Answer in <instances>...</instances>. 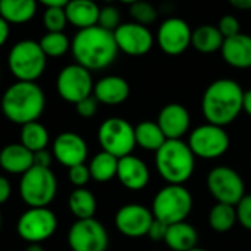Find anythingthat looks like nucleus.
<instances>
[{"label": "nucleus", "mask_w": 251, "mask_h": 251, "mask_svg": "<svg viewBox=\"0 0 251 251\" xmlns=\"http://www.w3.org/2000/svg\"><path fill=\"white\" fill-rule=\"evenodd\" d=\"M98 141L102 151L112 154L118 160L132 155L136 148L135 127L121 117L106 118L98 130Z\"/></svg>", "instance_id": "0eeeda50"}, {"label": "nucleus", "mask_w": 251, "mask_h": 251, "mask_svg": "<svg viewBox=\"0 0 251 251\" xmlns=\"http://www.w3.org/2000/svg\"><path fill=\"white\" fill-rule=\"evenodd\" d=\"M164 242L173 251H189L197 248L198 232L188 222L175 223L169 226Z\"/></svg>", "instance_id": "393cba45"}, {"label": "nucleus", "mask_w": 251, "mask_h": 251, "mask_svg": "<svg viewBox=\"0 0 251 251\" xmlns=\"http://www.w3.org/2000/svg\"><path fill=\"white\" fill-rule=\"evenodd\" d=\"M0 229H2V214H0Z\"/></svg>", "instance_id": "3c124183"}, {"label": "nucleus", "mask_w": 251, "mask_h": 251, "mask_svg": "<svg viewBox=\"0 0 251 251\" xmlns=\"http://www.w3.org/2000/svg\"><path fill=\"white\" fill-rule=\"evenodd\" d=\"M129 14L133 20V23H138V24H142V25H150L152 23H155L157 17H158V12H157V8L147 2V0H141V2H136L130 6L129 9Z\"/></svg>", "instance_id": "473e14b6"}, {"label": "nucleus", "mask_w": 251, "mask_h": 251, "mask_svg": "<svg viewBox=\"0 0 251 251\" xmlns=\"http://www.w3.org/2000/svg\"><path fill=\"white\" fill-rule=\"evenodd\" d=\"M217 28L225 39L233 37L241 33V24L233 15H223L217 24Z\"/></svg>", "instance_id": "4c0bfd02"}, {"label": "nucleus", "mask_w": 251, "mask_h": 251, "mask_svg": "<svg viewBox=\"0 0 251 251\" xmlns=\"http://www.w3.org/2000/svg\"><path fill=\"white\" fill-rule=\"evenodd\" d=\"M117 179L124 188L130 191H141L150 183L151 173L145 161H142L139 157L127 155L118 161Z\"/></svg>", "instance_id": "6ab92c4d"}, {"label": "nucleus", "mask_w": 251, "mask_h": 251, "mask_svg": "<svg viewBox=\"0 0 251 251\" xmlns=\"http://www.w3.org/2000/svg\"><path fill=\"white\" fill-rule=\"evenodd\" d=\"M235 208L239 225L244 229L251 230V195H244L242 200L235 205Z\"/></svg>", "instance_id": "c9c22d12"}, {"label": "nucleus", "mask_w": 251, "mask_h": 251, "mask_svg": "<svg viewBox=\"0 0 251 251\" xmlns=\"http://www.w3.org/2000/svg\"><path fill=\"white\" fill-rule=\"evenodd\" d=\"M118 2H121V3H124V5L132 6V5H133V3H136V2H141V0H118Z\"/></svg>", "instance_id": "09e8293b"}, {"label": "nucleus", "mask_w": 251, "mask_h": 251, "mask_svg": "<svg viewBox=\"0 0 251 251\" xmlns=\"http://www.w3.org/2000/svg\"><path fill=\"white\" fill-rule=\"evenodd\" d=\"M189 251H205V250H202V248H198V247H197V248H194V250H189Z\"/></svg>", "instance_id": "8fccbe9b"}, {"label": "nucleus", "mask_w": 251, "mask_h": 251, "mask_svg": "<svg viewBox=\"0 0 251 251\" xmlns=\"http://www.w3.org/2000/svg\"><path fill=\"white\" fill-rule=\"evenodd\" d=\"M52 154L62 166L71 169L74 166L84 164L89 150L86 141L80 135L74 132H64L56 136Z\"/></svg>", "instance_id": "f3484780"}, {"label": "nucleus", "mask_w": 251, "mask_h": 251, "mask_svg": "<svg viewBox=\"0 0 251 251\" xmlns=\"http://www.w3.org/2000/svg\"><path fill=\"white\" fill-rule=\"evenodd\" d=\"M118 161L120 160L109 152H105V151L98 152L89 164L92 179L96 182L105 183V182H109L111 179L117 177Z\"/></svg>", "instance_id": "cd10ccee"}, {"label": "nucleus", "mask_w": 251, "mask_h": 251, "mask_svg": "<svg viewBox=\"0 0 251 251\" xmlns=\"http://www.w3.org/2000/svg\"><path fill=\"white\" fill-rule=\"evenodd\" d=\"M58 180L50 169L33 166L23 175L20 194L28 207H48L56 197Z\"/></svg>", "instance_id": "6e6552de"}, {"label": "nucleus", "mask_w": 251, "mask_h": 251, "mask_svg": "<svg viewBox=\"0 0 251 251\" xmlns=\"http://www.w3.org/2000/svg\"><path fill=\"white\" fill-rule=\"evenodd\" d=\"M68 179L75 188H84L87 182L92 179L89 166L86 164H78L71 169H68Z\"/></svg>", "instance_id": "e433bc0d"}, {"label": "nucleus", "mask_w": 251, "mask_h": 251, "mask_svg": "<svg viewBox=\"0 0 251 251\" xmlns=\"http://www.w3.org/2000/svg\"><path fill=\"white\" fill-rule=\"evenodd\" d=\"M37 12V0H0V17L9 24H27Z\"/></svg>", "instance_id": "b1692460"}, {"label": "nucleus", "mask_w": 251, "mask_h": 251, "mask_svg": "<svg viewBox=\"0 0 251 251\" xmlns=\"http://www.w3.org/2000/svg\"><path fill=\"white\" fill-rule=\"evenodd\" d=\"M136 147L157 152L167 141L157 121H142L135 127Z\"/></svg>", "instance_id": "bb28decb"}, {"label": "nucleus", "mask_w": 251, "mask_h": 251, "mask_svg": "<svg viewBox=\"0 0 251 251\" xmlns=\"http://www.w3.org/2000/svg\"><path fill=\"white\" fill-rule=\"evenodd\" d=\"M220 53L223 61L232 68H251V36L239 33L233 37L225 39Z\"/></svg>", "instance_id": "aec40b11"}, {"label": "nucleus", "mask_w": 251, "mask_h": 251, "mask_svg": "<svg viewBox=\"0 0 251 251\" xmlns=\"http://www.w3.org/2000/svg\"><path fill=\"white\" fill-rule=\"evenodd\" d=\"M114 37L118 50L129 56H144L154 46V36L147 25L138 23H123L115 31Z\"/></svg>", "instance_id": "4468645a"}, {"label": "nucleus", "mask_w": 251, "mask_h": 251, "mask_svg": "<svg viewBox=\"0 0 251 251\" xmlns=\"http://www.w3.org/2000/svg\"><path fill=\"white\" fill-rule=\"evenodd\" d=\"M188 145L197 158L214 160L229 150L230 139L223 127L205 123L191 132Z\"/></svg>", "instance_id": "1a4fd4ad"}, {"label": "nucleus", "mask_w": 251, "mask_h": 251, "mask_svg": "<svg viewBox=\"0 0 251 251\" xmlns=\"http://www.w3.org/2000/svg\"><path fill=\"white\" fill-rule=\"evenodd\" d=\"M242 111L251 117V89L244 92V99H242Z\"/></svg>", "instance_id": "49530a36"}, {"label": "nucleus", "mask_w": 251, "mask_h": 251, "mask_svg": "<svg viewBox=\"0 0 251 251\" xmlns=\"http://www.w3.org/2000/svg\"><path fill=\"white\" fill-rule=\"evenodd\" d=\"M71 52L75 64L92 73L108 68L115 61L120 50L114 33L95 25L77 31L71 42Z\"/></svg>", "instance_id": "f257e3e1"}, {"label": "nucleus", "mask_w": 251, "mask_h": 251, "mask_svg": "<svg viewBox=\"0 0 251 251\" xmlns=\"http://www.w3.org/2000/svg\"><path fill=\"white\" fill-rule=\"evenodd\" d=\"M121 15H120V11L115 8V6H103L100 8V12H99V23L98 25L108 30V31H115L120 25H121Z\"/></svg>", "instance_id": "f704fd0d"}, {"label": "nucleus", "mask_w": 251, "mask_h": 251, "mask_svg": "<svg viewBox=\"0 0 251 251\" xmlns=\"http://www.w3.org/2000/svg\"><path fill=\"white\" fill-rule=\"evenodd\" d=\"M67 14L68 24L78 30H86L98 25L100 8L95 0H70L64 8Z\"/></svg>", "instance_id": "5701e85b"}, {"label": "nucleus", "mask_w": 251, "mask_h": 251, "mask_svg": "<svg viewBox=\"0 0 251 251\" xmlns=\"http://www.w3.org/2000/svg\"><path fill=\"white\" fill-rule=\"evenodd\" d=\"M157 124L163 130L167 141L182 139L183 135L189 130L191 126V115L188 109L180 103H167L161 108Z\"/></svg>", "instance_id": "a211bd4d"}, {"label": "nucleus", "mask_w": 251, "mask_h": 251, "mask_svg": "<svg viewBox=\"0 0 251 251\" xmlns=\"http://www.w3.org/2000/svg\"><path fill=\"white\" fill-rule=\"evenodd\" d=\"M236 222H238V219H236L235 205L217 202L216 205L211 207V210L208 213V225L213 230H216L219 233L230 230Z\"/></svg>", "instance_id": "7c9ffc66"}, {"label": "nucleus", "mask_w": 251, "mask_h": 251, "mask_svg": "<svg viewBox=\"0 0 251 251\" xmlns=\"http://www.w3.org/2000/svg\"><path fill=\"white\" fill-rule=\"evenodd\" d=\"M195 158L189 145L182 139L166 141L155 152V167L169 185H183L194 175Z\"/></svg>", "instance_id": "20e7f679"}, {"label": "nucleus", "mask_w": 251, "mask_h": 251, "mask_svg": "<svg viewBox=\"0 0 251 251\" xmlns=\"http://www.w3.org/2000/svg\"><path fill=\"white\" fill-rule=\"evenodd\" d=\"M192 42V30L182 18L164 20L157 31V43L160 49L170 56L182 55Z\"/></svg>", "instance_id": "2eb2a0df"}, {"label": "nucleus", "mask_w": 251, "mask_h": 251, "mask_svg": "<svg viewBox=\"0 0 251 251\" xmlns=\"http://www.w3.org/2000/svg\"><path fill=\"white\" fill-rule=\"evenodd\" d=\"M52 154L48 150H42L39 152H34V166L37 167H45V169H50L52 164Z\"/></svg>", "instance_id": "a19ab883"}, {"label": "nucleus", "mask_w": 251, "mask_h": 251, "mask_svg": "<svg viewBox=\"0 0 251 251\" xmlns=\"http://www.w3.org/2000/svg\"><path fill=\"white\" fill-rule=\"evenodd\" d=\"M225 37L219 31L217 27L204 24L192 30V42L191 46L200 53H214L222 49Z\"/></svg>", "instance_id": "a878e982"}, {"label": "nucleus", "mask_w": 251, "mask_h": 251, "mask_svg": "<svg viewBox=\"0 0 251 251\" xmlns=\"http://www.w3.org/2000/svg\"><path fill=\"white\" fill-rule=\"evenodd\" d=\"M9 33H11V27H9V23L5 21L2 17H0V48H2L8 39H9Z\"/></svg>", "instance_id": "37998d69"}, {"label": "nucleus", "mask_w": 251, "mask_h": 251, "mask_svg": "<svg viewBox=\"0 0 251 251\" xmlns=\"http://www.w3.org/2000/svg\"><path fill=\"white\" fill-rule=\"evenodd\" d=\"M46 106L43 89L36 81H17L9 86L0 100L3 115L15 124L37 121Z\"/></svg>", "instance_id": "7ed1b4c3"}, {"label": "nucleus", "mask_w": 251, "mask_h": 251, "mask_svg": "<svg viewBox=\"0 0 251 251\" xmlns=\"http://www.w3.org/2000/svg\"><path fill=\"white\" fill-rule=\"evenodd\" d=\"M48 56L36 40L15 43L8 55V65L18 81H36L46 70Z\"/></svg>", "instance_id": "423d86ee"}, {"label": "nucleus", "mask_w": 251, "mask_h": 251, "mask_svg": "<svg viewBox=\"0 0 251 251\" xmlns=\"http://www.w3.org/2000/svg\"><path fill=\"white\" fill-rule=\"evenodd\" d=\"M242 99L244 90L239 83L230 78H219L205 89L201 109L207 123L225 127L242 112Z\"/></svg>", "instance_id": "f03ea898"}, {"label": "nucleus", "mask_w": 251, "mask_h": 251, "mask_svg": "<svg viewBox=\"0 0 251 251\" xmlns=\"http://www.w3.org/2000/svg\"><path fill=\"white\" fill-rule=\"evenodd\" d=\"M238 11H251V0H227Z\"/></svg>", "instance_id": "a18cd8bd"}, {"label": "nucleus", "mask_w": 251, "mask_h": 251, "mask_svg": "<svg viewBox=\"0 0 251 251\" xmlns=\"http://www.w3.org/2000/svg\"><path fill=\"white\" fill-rule=\"evenodd\" d=\"M68 207L77 220L92 219L96 213V198L89 189L75 188L68 198Z\"/></svg>", "instance_id": "c85d7f7f"}, {"label": "nucleus", "mask_w": 251, "mask_h": 251, "mask_svg": "<svg viewBox=\"0 0 251 251\" xmlns=\"http://www.w3.org/2000/svg\"><path fill=\"white\" fill-rule=\"evenodd\" d=\"M194 200L183 185H166L152 200V214L155 219L170 225L186 222L191 214Z\"/></svg>", "instance_id": "39448f33"}, {"label": "nucleus", "mask_w": 251, "mask_h": 251, "mask_svg": "<svg viewBox=\"0 0 251 251\" xmlns=\"http://www.w3.org/2000/svg\"><path fill=\"white\" fill-rule=\"evenodd\" d=\"M34 166V154L23 144H9L0 151V167L12 175H24Z\"/></svg>", "instance_id": "4be33fe9"}, {"label": "nucleus", "mask_w": 251, "mask_h": 251, "mask_svg": "<svg viewBox=\"0 0 251 251\" xmlns=\"http://www.w3.org/2000/svg\"><path fill=\"white\" fill-rule=\"evenodd\" d=\"M39 43L48 58H61L71 49V42L64 33H46Z\"/></svg>", "instance_id": "2f4dec72"}, {"label": "nucleus", "mask_w": 251, "mask_h": 251, "mask_svg": "<svg viewBox=\"0 0 251 251\" xmlns=\"http://www.w3.org/2000/svg\"><path fill=\"white\" fill-rule=\"evenodd\" d=\"M95 2H96V0H95Z\"/></svg>", "instance_id": "864d4df0"}, {"label": "nucleus", "mask_w": 251, "mask_h": 251, "mask_svg": "<svg viewBox=\"0 0 251 251\" xmlns=\"http://www.w3.org/2000/svg\"><path fill=\"white\" fill-rule=\"evenodd\" d=\"M11 192H12V188H11L9 180L5 176H0V205L5 204L9 200Z\"/></svg>", "instance_id": "79ce46f5"}, {"label": "nucleus", "mask_w": 251, "mask_h": 251, "mask_svg": "<svg viewBox=\"0 0 251 251\" xmlns=\"http://www.w3.org/2000/svg\"><path fill=\"white\" fill-rule=\"evenodd\" d=\"M25 251H45V250H43L42 244H30V245L25 248Z\"/></svg>", "instance_id": "de8ad7c7"}, {"label": "nucleus", "mask_w": 251, "mask_h": 251, "mask_svg": "<svg viewBox=\"0 0 251 251\" xmlns=\"http://www.w3.org/2000/svg\"><path fill=\"white\" fill-rule=\"evenodd\" d=\"M98 103H99L98 99L92 95V96L80 100L78 103H75V111L83 118H92L98 112Z\"/></svg>", "instance_id": "58836bf2"}, {"label": "nucleus", "mask_w": 251, "mask_h": 251, "mask_svg": "<svg viewBox=\"0 0 251 251\" xmlns=\"http://www.w3.org/2000/svg\"><path fill=\"white\" fill-rule=\"evenodd\" d=\"M68 245L73 251H106L109 236L95 217L75 220L68 230Z\"/></svg>", "instance_id": "ddd939ff"}, {"label": "nucleus", "mask_w": 251, "mask_h": 251, "mask_svg": "<svg viewBox=\"0 0 251 251\" xmlns=\"http://www.w3.org/2000/svg\"><path fill=\"white\" fill-rule=\"evenodd\" d=\"M167 229H169V225L158 220V219H154L150 230H148V236L151 241H155V242H160V241H164L166 239V235H167Z\"/></svg>", "instance_id": "ea45409f"}, {"label": "nucleus", "mask_w": 251, "mask_h": 251, "mask_svg": "<svg viewBox=\"0 0 251 251\" xmlns=\"http://www.w3.org/2000/svg\"><path fill=\"white\" fill-rule=\"evenodd\" d=\"M21 144L33 154L46 150L49 144V132L39 121L24 124L21 129Z\"/></svg>", "instance_id": "c756f323"}, {"label": "nucleus", "mask_w": 251, "mask_h": 251, "mask_svg": "<svg viewBox=\"0 0 251 251\" xmlns=\"http://www.w3.org/2000/svg\"><path fill=\"white\" fill-rule=\"evenodd\" d=\"M130 95V86L120 75H106L95 83L93 96L105 105H120Z\"/></svg>", "instance_id": "412c9836"}, {"label": "nucleus", "mask_w": 251, "mask_h": 251, "mask_svg": "<svg viewBox=\"0 0 251 251\" xmlns=\"http://www.w3.org/2000/svg\"><path fill=\"white\" fill-rule=\"evenodd\" d=\"M154 219L152 210L141 204H126L115 213L114 225L124 236L139 238L148 233Z\"/></svg>", "instance_id": "dca6fc26"}, {"label": "nucleus", "mask_w": 251, "mask_h": 251, "mask_svg": "<svg viewBox=\"0 0 251 251\" xmlns=\"http://www.w3.org/2000/svg\"><path fill=\"white\" fill-rule=\"evenodd\" d=\"M68 24L64 8H46L43 14V25L48 33H62Z\"/></svg>", "instance_id": "72a5a7b5"}, {"label": "nucleus", "mask_w": 251, "mask_h": 251, "mask_svg": "<svg viewBox=\"0 0 251 251\" xmlns=\"http://www.w3.org/2000/svg\"><path fill=\"white\" fill-rule=\"evenodd\" d=\"M152 251H160V250H152Z\"/></svg>", "instance_id": "603ef678"}, {"label": "nucleus", "mask_w": 251, "mask_h": 251, "mask_svg": "<svg viewBox=\"0 0 251 251\" xmlns=\"http://www.w3.org/2000/svg\"><path fill=\"white\" fill-rule=\"evenodd\" d=\"M207 189L217 202L229 205H236L245 195V185L241 175L227 166H219L210 170Z\"/></svg>", "instance_id": "9d476101"}, {"label": "nucleus", "mask_w": 251, "mask_h": 251, "mask_svg": "<svg viewBox=\"0 0 251 251\" xmlns=\"http://www.w3.org/2000/svg\"><path fill=\"white\" fill-rule=\"evenodd\" d=\"M37 2L46 8H65L70 3V0H37Z\"/></svg>", "instance_id": "c03bdc74"}, {"label": "nucleus", "mask_w": 251, "mask_h": 251, "mask_svg": "<svg viewBox=\"0 0 251 251\" xmlns=\"http://www.w3.org/2000/svg\"><path fill=\"white\" fill-rule=\"evenodd\" d=\"M58 227L55 213L48 207H30L18 219L17 230L30 244H42L49 239Z\"/></svg>", "instance_id": "9b49d317"}, {"label": "nucleus", "mask_w": 251, "mask_h": 251, "mask_svg": "<svg viewBox=\"0 0 251 251\" xmlns=\"http://www.w3.org/2000/svg\"><path fill=\"white\" fill-rule=\"evenodd\" d=\"M95 83L89 70L78 64H71L64 67L56 78V90L58 95L70 102L78 103L80 100L93 95Z\"/></svg>", "instance_id": "f8f14e48"}]
</instances>
